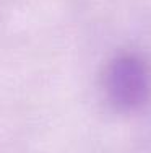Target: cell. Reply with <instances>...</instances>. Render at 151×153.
Masks as SVG:
<instances>
[{"label": "cell", "mask_w": 151, "mask_h": 153, "mask_svg": "<svg viewBox=\"0 0 151 153\" xmlns=\"http://www.w3.org/2000/svg\"><path fill=\"white\" fill-rule=\"evenodd\" d=\"M106 93L119 111H136L150 96V70L133 54L116 57L106 72Z\"/></svg>", "instance_id": "6da1fadb"}]
</instances>
